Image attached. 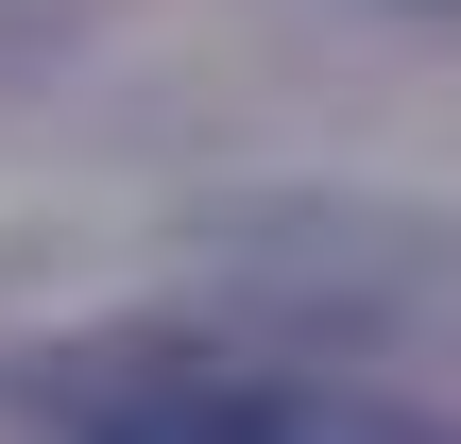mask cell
I'll return each mask as SVG.
<instances>
[{"label": "cell", "mask_w": 461, "mask_h": 444, "mask_svg": "<svg viewBox=\"0 0 461 444\" xmlns=\"http://www.w3.org/2000/svg\"><path fill=\"white\" fill-rule=\"evenodd\" d=\"M86 444H428V428H411V411H359V394H308V376L154 359V376L86 394Z\"/></svg>", "instance_id": "1"}]
</instances>
